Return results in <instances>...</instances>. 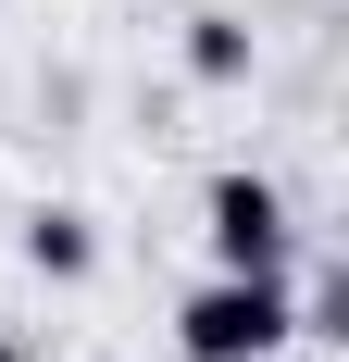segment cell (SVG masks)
<instances>
[{
	"instance_id": "1",
	"label": "cell",
	"mask_w": 349,
	"mask_h": 362,
	"mask_svg": "<svg viewBox=\"0 0 349 362\" xmlns=\"http://www.w3.org/2000/svg\"><path fill=\"white\" fill-rule=\"evenodd\" d=\"M275 337H300V313H287L275 275H225V288L187 300V350H200V362H262Z\"/></svg>"
},
{
	"instance_id": "2",
	"label": "cell",
	"mask_w": 349,
	"mask_h": 362,
	"mask_svg": "<svg viewBox=\"0 0 349 362\" xmlns=\"http://www.w3.org/2000/svg\"><path fill=\"white\" fill-rule=\"evenodd\" d=\"M212 262H225V275H287V213H275L262 175L212 187Z\"/></svg>"
},
{
	"instance_id": "3",
	"label": "cell",
	"mask_w": 349,
	"mask_h": 362,
	"mask_svg": "<svg viewBox=\"0 0 349 362\" xmlns=\"http://www.w3.org/2000/svg\"><path fill=\"white\" fill-rule=\"evenodd\" d=\"M25 262H37V275H88V225H75V213H37L25 225Z\"/></svg>"
},
{
	"instance_id": "4",
	"label": "cell",
	"mask_w": 349,
	"mask_h": 362,
	"mask_svg": "<svg viewBox=\"0 0 349 362\" xmlns=\"http://www.w3.org/2000/svg\"><path fill=\"white\" fill-rule=\"evenodd\" d=\"M187 63H200V75H237V63H249V37H237V25H200V37H187Z\"/></svg>"
},
{
	"instance_id": "5",
	"label": "cell",
	"mask_w": 349,
	"mask_h": 362,
	"mask_svg": "<svg viewBox=\"0 0 349 362\" xmlns=\"http://www.w3.org/2000/svg\"><path fill=\"white\" fill-rule=\"evenodd\" d=\"M0 362H25V350H13V337H0Z\"/></svg>"
}]
</instances>
